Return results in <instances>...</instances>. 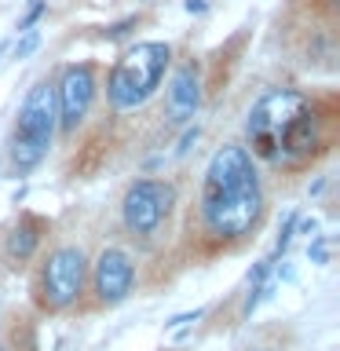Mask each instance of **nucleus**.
<instances>
[{"mask_svg": "<svg viewBox=\"0 0 340 351\" xmlns=\"http://www.w3.org/2000/svg\"><path fill=\"white\" fill-rule=\"evenodd\" d=\"M197 216H202L205 234L216 241H241L256 230L263 216V183L249 147L227 143L208 158Z\"/></svg>", "mask_w": 340, "mask_h": 351, "instance_id": "f257e3e1", "label": "nucleus"}, {"mask_svg": "<svg viewBox=\"0 0 340 351\" xmlns=\"http://www.w3.org/2000/svg\"><path fill=\"white\" fill-rule=\"evenodd\" d=\"M172 66V48L165 40H139L110 66L106 73V99L117 114L147 106L158 88L165 84V73Z\"/></svg>", "mask_w": 340, "mask_h": 351, "instance_id": "f03ea898", "label": "nucleus"}, {"mask_svg": "<svg viewBox=\"0 0 340 351\" xmlns=\"http://www.w3.org/2000/svg\"><path fill=\"white\" fill-rule=\"evenodd\" d=\"M55 132H59V114H55V84L37 81L22 99L15 125L8 136V165L15 176H29L48 158Z\"/></svg>", "mask_w": 340, "mask_h": 351, "instance_id": "7ed1b4c3", "label": "nucleus"}, {"mask_svg": "<svg viewBox=\"0 0 340 351\" xmlns=\"http://www.w3.org/2000/svg\"><path fill=\"white\" fill-rule=\"evenodd\" d=\"M311 106V99L296 88H271L267 95H260L252 103L249 117H245V139H249V154L267 165H278V150L285 132L293 128V121Z\"/></svg>", "mask_w": 340, "mask_h": 351, "instance_id": "20e7f679", "label": "nucleus"}, {"mask_svg": "<svg viewBox=\"0 0 340 351\" xmlns=\"http://www.w3.org/2000/svg\"><path fill=\"white\" fill-rule=\"evenodd\" d=\"M88 282V256L81 245H59L48 252V260L40 263L37 274V304L44 311L59 315L81 300Z\"/></svg>", "mask_w": 340, "mask_h": 351, "instance_id": "39448f33", "label": "nucleus"}, {"mask_svg": "<svg viewBox=\"0 0 340 351\" xmlns=\"http://www.w3.org/2000/svg\"><path fill=\"white\" fill-rule=\"evenodd\" d=\"M172 208H175V183L143 176V180L128 183L125 197H121V223L132 238H154L169 223Z\"/></svg>", "mask_w": 340, "mask_h": 351, "instance_id": "423d86ee", "label": "nucleus"}, {"mask_svg": "<svg viewBox=\"0 0 340 351\" xmlns=\"http://www.w3.org/2000/svg\"><path fill=\"white\" fill-rule=\"evenodd\" d=\"M99 92V77L92 62H70L59 73V84H55V114H59V132L62 136H73L77 125L88 117V110L95 103Z\"/></svg>", "mask_w": 340, "mask_h": 351, "instance_id": "0eeeda50", "label": "nucleus"}, {"mask_svg": "<svg viewBox=\"0 0 340 351\" xmlns=\"http://www.w3.org/2000/svg\"><path fill=\"white\" fill-rule=\"evenodd\" d=\"M88 271H92L95 304H103V307L125 304L132 296V289H136V282H139L136 260H132L125 249H117V245H106L92 263H88Z\"/></svg>", "mask_w": 340, "mask_h": 351, "instance_id": "6e6552de", "label": "nucleus"}, {"mask_svg": "<svg viewBox=\"0 0 340 351\" xmlns=\"http://www.w3.org/2000/svg\"><path fill=\"white\" fill-rule=\"evenodd\" d=\"M165 106H169V117L175 125H191L197 117V110H202V73H197L194 62H183L172 73L169 92H165Z\"/></svg>", "mask_w": 340, "mask_h": 351, "instance_id": "1a4fd4ad", "label": "nucleus"}, {"mask_svg": "<svg viewBox=\"0 0 340 351\" xmlns=\"http://www.w3.org/2000/svg\"><path fill=\"white\" fill-rule=\"evenodd\" d=\"M44 238V219L40 216H19V223L11 227V234L4 238V260L8 267H22L26 260H33V252L40 249Z\"/></svg>", "mask_w": 340, "mask_h": 351, "instance_id": "9d476101", "label": "nucleus"}, {"mask_svg": "<svg viewBox=\"0 0 340 351\" xmlns=\"http://www.w3.org/2000/svg\"><path fill=\"white\" fill-rule=\"evenodd\" d=\"M274 296V282L267 278L263 285H249V293H245V304H241V318H249L252 311H256V307L263 304V300H271Z\"/></svg>", "mask_w": 340, "mask_h": 351, "instance_id": "9b49d317", "label": "nucleus"}, {"mask_svg": "<svg viewBox=\"0 0 340 351\" xmlns=\"http://www.w3.org/2000/svg\"><path fill=\"white\" fill-rule=\"evenodd\" d=\"M37 48H40V33H37V29H29V33H22L19 44L11 48V59H29V55L37 51Z\"/></svg>", "mask_w": 340, "mask_h": 351, "instance_id": "f8f14e48", "label": "nucleus"}, {"mask_svg": "<svg viewBox=\"0 0 340 351\" xmlns=\"http://www.w3.org/2000/svg\"><path fill=\"white\" fill-rule=\"evenodd\" d=\"M296 213H289L285 216V223H282V234H278V241H274V256H282L285 249H289V241H293V234H296Z\"/></svg>", "mask_w": 340, "mask_h": 351, "instance_id": "ddd939ff", "label": "nucleus"}, {"mask_svg": "<svg viewBox=\"0 0 340 351\" xmlns=\"http://www.w3.org/2000/svg\"><path fill=\"white\" fill-rule=\"evenodd\" d=\"M44 11H48V4H44V0H33V4H29V11L19 19V26H15V29H19V33H29V29L40 22V15H44Z\"/></svg>", "mask_w": 340, "mask_h": 351, "instance_id": "4468645a", "label": "nucleus"}, {"mask_svg": "<svg viewBox=\"0 0 340 351\" xmlns=\"http://www.w3.org/2000/svg\"><path fill=\"white\" fill-rule=\"evenodd\" d=\"M307 260H311V263H329V238L326 234L311 238V245H307Z\"/></svg>", "mask_w": 340, "mask_h": 351, "instance_id": "2eb2a0df", "label": "nucleus"}, {"mask_svg": "<svg viewBox=\"0 0 340 351\" xmlns=\"http://www.w3.org/2000/svg\"><path fill=\"white\" fill-rule=\"evenodd\" d=\"M136 15H128V19H121V22H114V26H106L103 29V37L106 40H117V37H125V33H132V29H136Z\"/></svg>", "mask_w": 340, "mask_h": 351, "instance_id": "dca6fc26", "label": "nucleus"}, {"mask_svg": "<svg viewBox=\"0 0 340 351\" xmlns=\"http://www.w3.org/2000/svg\"><path fill=\"white\" fill-rule=\"evenodd\" d=\"M271 271H274V256H267V260H260L256 267L249 271V285H263L271 278Z\"/></svg>", "mask_w": 340, "mask_h": 351, "instance_id": "f3484780", "label": "nucleus"}, {"mask_svg": "<svg viewBox=\"0 0 340 351\" xmlns=\"http://www.w3.org/2000/svg\"><path fill=\"white\" fill-rule=\"evenodd\" d=\"M197 136H202V125H186V128H183V136H180V143H175V154L183 158V154L197 143Z\"/></svg>", "mask_w": 340, "mask_h": 351, "instance_id": "a211bd4d", "label": "nucleus"}, {"mask_svg": "<svg viewBox=\"0 0 340 351\" xmlns=\"http://www.w3.org/2000/svg\"><path fill=\"white\" fill-rule=\"evenodd\" d=\"M205 311H202V307H194V311H183V315H172L169 318V322H165V326H169V329H175V326H186V322H197V318H202Z\"/></svg>", "mask_w": 340, "mask_h": 351, "instance_id": "6ab92c4d", "label": "nucleus"}, {"mask_svg": "<svg viewBox=\"0 0 340 351\" xmlns=\"http://www.w3.org/2000/svg\"><path fill=\"white\" fill-rule=\"evenodd\" d=\"M183 8H186V15H205V8H208V4H205V0H186Z\"/></svg>", "mask_w": 340, "mask_h": 351, "instance_id": "aec40b11", "label": "nucleus"}, {"mask_svg": "<svg viewBox=\"0 0 340 351\" xmlns=\"http://www.w3.org/2000/svg\"><path fill=\"white\" fill-rule=\"evenodd\" d=\"M8 51V40H0V55H4Z\"/></svg>", "mask_w": 340, "mask_h": 351, "instance_id": "412c9836", "label": "nucleus"}, {"mask_svg": "<svg viewBox=\"0 0 340 351\" xmlns=\"http://www.w3.org/2000/svg\"><path fill=\"white\" fill-rule=\"evenodd\" d=\"M0 351H15V348H8V344H0Z\"/></svg>", "mask_w": 340, "mask_h": 351, "instance_id": "4be33fe9", "label": "nucleus"}]
</instances>
